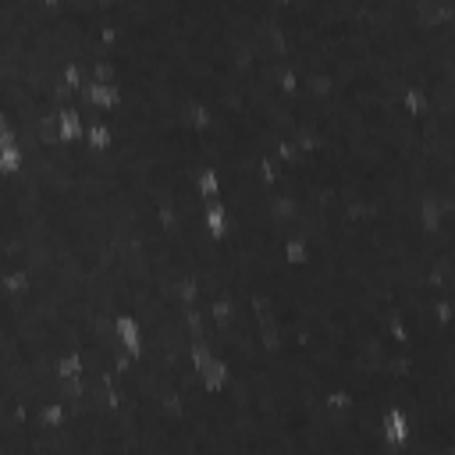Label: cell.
Listing matches in <instances>:
<instances>
[{"mask_svg":"<svg viewBox=\"0 0 455 455\" xmlns=\"http://www.w3.org/2000/svg\"><path fill=\"white\" fill-rule=\"evenodd\" d=\"M388 441L391 444L405 441V416L402 412H388Z\"/></svg>","mask_w":455,"mask_h":455,"instance_id":"obj_1","label":"cell"}]
</instances>
